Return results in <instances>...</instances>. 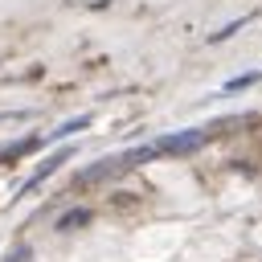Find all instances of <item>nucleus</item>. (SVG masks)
<instances>
[{"instance_id": "obj_1", "label": "nucleus", "mask_w": 262, "mask_h": 262, "mask_svg": "<svg viewBox=\"0 0 262 262\" xmlns=\"http://www.w3.org/2000/svg\"><path fill=\"white\" fill-rule=\"evenodd\" d=\"M20 262H262V111L90 168L45 213Z\"/></svg>"}]
</instances>
